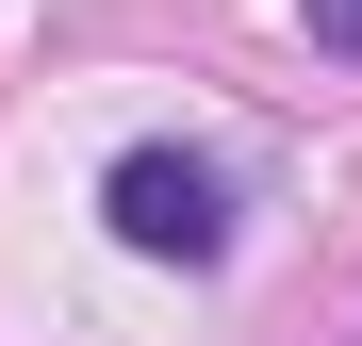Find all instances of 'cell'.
<instances>
[{
	"mask_svg": "<svg viewBox=\"0 0 362 346\" xmlns=\"http://www.w3.org/2000/svg\"><path fill=\"white\" fill-rule=\"evenodd\" d=\"M296 17H313V50H329V67H362V0H296Z\"/></svg>",
	"mask_w": 362,
	"mask_h": 346,
	"instance_id": "cell-2",
	"label": "cell"
},
{
	"mask_svg": "<svg viewBox=\"0 0 362 346\" xmlns=\"http://www.w3.org/2000/svg\"><path fill=\"white\" fill-rule=\"evenodd\" d=\"M99 214H115L132 264H181V280H198V264H230V231H247V182H230L214 149H165V132H148V149H115Z\"/></svg>",
	"mask_w": 362,
	"mask_h": 346,
	"instance_id": "cell-1",
	"label": "cell"
}]
</instances>
